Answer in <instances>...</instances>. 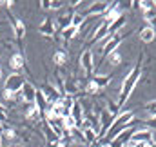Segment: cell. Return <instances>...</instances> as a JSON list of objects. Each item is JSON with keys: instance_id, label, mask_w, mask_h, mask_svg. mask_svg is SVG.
<instances>
[{"instance_id": "7", "label": "cell", "mask_w": 156, "mask_h": 147, "mask_svg": "<svg viewBox=\"0 0 156 147\" xmlns=\"http://www.w3.org/2000/svg\"><path fill=\"white\" fill-rule=\"evenodd\" d=\"M40 91L44 93V96H45V100H47L49 104H56V102H60V100H62V95H60V91H58L56 87L49 85V84H44Z\"/></svg>"}, {"instance_id": "29", "label": "cell", "mask_w": 156, "mask_h": 147, "mask_svg": "<svg viewBox=\"0 0 156 147\" xmlns=\"http://www.w3.org/2000/svg\"><path fill=\"white\" fill-rule=\"evenodd\" d=\"M144 18H145V22L154 20V18H156V4H154V2L151 4V7H147V9L144 11Z\"/></svg>"}, {"instance_id": "21", "label": "cell", "mask_w": 156, "mask_h": 147, "mask_svg": "<svg viewBox=\"0 0 156 147\" xmlns=\"http://www.w3.org/2000/svg\"><path fill=\"white\" fill-rule=\"evenodd\" d=\"M42 133H44V136H45V140H47V144H55V142H58L60 140V136H56L55 133H53V129L42 120Z\"/></svg>"}, {"instance_id": "1", "label": "cell", "mask_w": 156, "mask_h": 147, "mask_svg": "<svg viewBox=\"0 0 156 147\" xmlns=\"http://www.w3.org/2000/svg\"><path fill=\"white\" fill-rule=\"evenodd\" d=\"M140 74H142V60H138L136 62V66L129 71V74L123 78V84H122V91H120V98H118V107H122L127 100H129V96L133 95V91H134V87H136V84H138V80H140Z\"/></svg>"}, {"instance_id": "32", "label": "cell", "mask_w": 156, "mask_h": 147, "mask_svg": "<svg viewBox=\"0 0 156 147\" xmlns=\"http://www.w3.org/2000/svg\"><path fill=\"white\" fill-rule=\"evenodd\" d=\"M0 138L15 140V138H16V133H15V129H5V127H4V131H2V134H0Z\"/></svg>"}, {"instance_id": "37", "label": "cell", "mask_w": 156, "mask_h": 147, "mask_svg": "<svg viewBox=\"0 0 156 147\" xmlns=\"http://www.w3.org/2000/svg\"><path fill=\"white\" fill-rule=\"evenodd\" d=\"M2 131H4V125H2V124H0V134H2Z\"/></svg>"}, {"instance_id": "38", "label": "cell", "mask_w": 156, "mask_h": 147, "mask_svg": "<svg viewBox=\"0 0 156 147\" xmlns=\"http://www.w3.org/2000/svg\"><path fill=\"white\" fill-rule=\"evenodd\" d=\"M9 147H24V145H9Z\"/></svg>"}, {"instance_id": "28", "label": "cell", "mask_w": 156, "mask_h": 147, "mask_svg": "<svg viewBox=\"0 0 156 147\" xmlns=\"http://www.w3.org/2000/svg\"><path fill=\"white\" fill-rule=\"evenodd\" d=\"M145 113L151 120H156V100H149L145 104Z\"/></svg>"}, {"instance_id": "9", "label": "cell", "mask_w": 156, "mask_h": 147, "mask_svg": "<svg viewBox=\"0 0 156 147\" xmlns=\"http://www.w3.org/2000/svg\"><path fill=\"white\" fill-rule=\"evenodd\" d=\"M107 7H109L107 2H93L82 15H83V16H98V15H104Z\"/></svg>"}, {"instance_id": "18", "label": "cell", "mask_w": 156, "mask_h": 147, "mask_svg": "<svg viewBox=\"0 0 156 147\" xmlns=\"http://www.w3.org/2000/svg\"><path fill=\"white\" fill-rule=\"evenodd\" d=\"M73 13H75V11H71V9H69L67 13H62V15H60V16L55 20V22L58 24V27H60V29H66V27H69V26H71V20H73Z\"/></svg>"}, {"instance_id": "20", "label": "cell", "mask_w": 156, "mask_h": 147, "mask_svg": "<svg viewBox=\"0 0 156 147\" xmlns=\"http://www.w3.org/2000/svg\"><path fill=\"white\" fill-rule=\"evenodd\" d=\"M154 38H156V31L153 27H149V26L142 27V31H140V40H142L144 44H151V42H154Z\"/></svg>"}, {"instance_id": "39", "label": "cell", "mask_w": 156, "mask_h": 147, "mask_svg": "<svg viewBox=\"0 0 156 147\" xmlns=\"http://www.w3.org/2000/svg\"><path fill=\"white\" fill-rule=\"evenodd\" d=\"M0 78H2V69H0Z\"/></svg>"}, {"instance_id": "16", "label": "cell", "mask_w": 156, "mask_h": 147, "mask_svg": "<svg viewBox=\"0 0 156 147\" xmlns=\"http://www.w3.org/2000/svg\"><path fill=\"white\" fill-rule=\"evenodd\" d=\"M82 136H83V144L89 147V145H94V144H98V133L93 129V127H89V129H83L82 131Z\"/></svg>"}, {"instance_id": "14", "label": "cell", "mask_w": 156, "mask_h": 147, "mask_svg": "<svg viewBox=\"0 0 156 147\" xmlns=\"http://www.w3.org/2000/svg\"><path fill=\"white\" fill-rule=\"evenodd\" d=\"M9 67H11L13 71L24 69V67H26V56H24V53H15V55H11V58H9Z\"/></svg>"}, {"instance_id": "26", "label": "cell", "mask_w": 156, "mask_h": 147, "mask_svg": "<svg viewBox=\"0 0 156 147\" xmlns=\"http://www.w3.org/2000/svg\"><path fill=\"white\" fill-rule=\"evenodd\" d=\"M71 26L76 27V29H82V26H85V16L82 13H73V20H71Z\"/></svg>"}, {"instance_id": "22", "label": "cell", "mask_w": 156, "mask_h": 147, "mask_svg": "<svg viewBox=\"0 0 156 147\" xmlns=\"http://www.w3.org/2000/svg\"><path fill=\"white\" fill-rule=\"evenodd\" d=\"M71 118L76 122V127L82 124V120H83V107H82L80 102H75V106H73V109H71Z\"/></svg>"}, {"instance_id": "31", "label": "cell", "mask_w": 156, "mask_h": 147, "mask_svg": "<svg viewBox=\"0 0 156 147\" xmlns=\"http://www.w3.org/2000/svg\"><path fill=\"white\" fill-rule=\"evenodd\" d=\"M100 89H98V85L93 82V80H87V85H85V93H89V95H96Z\"/></svg>"}, {"instance_id": "17", "label": "cell", "mask_w": 156, "mask_h": 147, "mask_svg": "<svg viewBox=\"0 0 156 147\" xmlns=\"http://www.w3.org/2000/svg\"><path fill=\"white\" fill-rule=\"evenodd\" d=\"M125 24H127V16L122 13V15L118 16V18L115 20V22H113V24H109V37H113V35H118V33H120V29H122Z\"/></svg>"}, {"instance_id": "40", "label": "cell", "mask_w": 156, "mask_h": 147, "mask_svg": "<svg viewBox=\"0 0 156 147\" xmlns=\"http://www.w3.org/2000/svg\"><path fill=\"white\" fill-rule=\"evenodd\" d=\"M0 147H2V138H0Z\"/></svg>"}, {"instance_id": "15", "label": "cell", "mask_w": 156, "mask_h": 147, "mask_svg": "<svg viewBox=\"0 0 156 147\" xmlns=\"http://www.w3.org/2000/svg\"><path fill=\"white\" fill-rule=\"evenodd\" d=\"M35 106H37V109H38L40 116H42V120H44V114H45V111L49 107V102L45 100V96H44V93L37 89V96H35Z\"/></svg>"}, {"instance_id": "13", "label": "cell", "mask_w": 156, "mask_h": 147, "mask_svg": "<svg viewBox=\"0 0 156 147\" xmlns=\"http://www.w3.org/2000/svg\"><path fill=\"white\" fill-rule=\"evenodd\" d=\"M38 33L40 35H44V37H55V33H56V29H55V22H53V18H45L42 24L38 26Z\"/></svg>"}, {"instance_id": "24", "label": "cell", "mask_w": 156, "mask_h": 147, "mask_svg": "<svg viewBox=\"0 0 156 147\" xmlns=\"http://www.w3.org/2000/svg\"><path fill=\"white\" fill-rule=\"evenodd\" d=\"M67 60H69V56H67V53H66V51H56V53L53 55V64H55V66H58V67L66 66V64H67Z\"/></svg>"}, {"instance_id": "3", "label": "cell", "mask_w": 156, "mask_h": 147, "mask_svg": "<svg viewBox=\"0 0 156 147\" xmlns=\"http://www.w3.org/2000/svg\"><path fill=\"white\" fill-rule=\"evenodd\" d=\"M80 67H82V71L85 74V78L91 80V76L94 73V55H93V51L85 49V51L80 55Z\"/></svg>"}, {"instance_id": "12", "label": "cell", "mask_w": 156, "mask_h": 147, "mask_svg": "<svg viewBox=\"0 0 156 147\" xmlns=\"http://www.w3.org/2000/svg\"><path fill=\"white\" fill-rule=\"evenodd\" d=\"M120 15H122V11L118 9V2H113V4H109V7H107L105 13H104V20H105L107 24H113Z\"/></svg>"}, {"instance_id": "6", "label": "cell", "mask_w": 156, "mask_h": 147, "mask_svg": "<svg viewBox=\"0 0 156 147\" xmlns=\"http://www.w3.org/2000/svg\"><path fill=\"white\" fill-rule=\"evenodd\" d=\"M122 42H123V37H122L120 33H118V35H113V37H107L105 44H104V47H102V56L107 58L111 53L118 51V47H120Z\"/></svg>"}, {"instance_id": "30", "label": "cell", "mask_w": 156, "mask_h": 147, "mask_svg": "<svg viewBox=\"0 0 156 147\" xmlns=\"http://www.w3.org/2000/svg\"><path fill=\"white\" fill-rule=\"evenodd\" d=\"M107 62H109L111 66H120V64H122V53H120V51L111 53V55L107 56Z\"/></svg>"}, {"instance_id": "36", "label": "cell", "mask_w": 156, "mask_h": 147, "mask_svg": "<svg viewBox=\"0 0 156 147\" xmlns=\"http://www.w3.org/2000/svg\"><path fill=\"white\" fill-rule=\"evenodd\" d=\"M62 5H66V2H51V9H60Z\"/></svg>"}, {"instance_id": "19", "label": "cell", "mask_w": 156, "mask_h": 147, "mask_svg": "<svg viewBox=\"0 0 156 147\" xmlns=\"http://www.w3.org/2000/svg\"><path fill=\"white\" fill-rule=\"evenodd\" d=\"M24 116L27 120H40L42 118L35 104H24Z\"/></svg>"}, {"instance_id": "11", "label": "cell", "mask_w": 156, "mask_h": 147, "mask_svg": "<svg viewBox=\"0 0 156 147\" xmlns=\"http://www.w3.org/2000/svg\"><path fill=\"white\" fill-rule=\"evenodd\" d=\"M107 37H109V24H107L105 20H102V22L96 26L91 42H98V40H104V38H107Z\"/></svg>"}, {"instance_id": "2", "label": "cell", "mask_w": 156, "mask_h": 147, "mask_svg": "<svg viewBox=\"0 0 156 147\" xmlns=\"http://www.w3.org/2000/svg\"><path fill=\"white\" fill-rule=\"evenodd\" d=\"M26 82H27V78H26L24 74L13 73L5 78V87H4V89H5V91H11V93H15V95H18V93L22 91V87H24Z\"/></svg>"}, {"instance_id": "35", "label": "cell", "mask_w": 156, "mask_h": 147, "mask_svg": "<svg viewBox=\"0 0 156 147\" xmlns=\"http://www.w3.org/2000/svg\"><path fill=\"white\" fill-rule=\"evenodd\" d=\"M38 5H42V9H51V0H40Z\"/></svg>"}, {"instance_id": "8", "label": "cell", "mask_w": 156, "mask_h": 147, "mask_svg": "<svg viewBox=\"0 0 156 147\" xmlns=\"http://www.w3.org/2000/svg\"><path fill=\"white\" fill-rule=\"evenodd\" d=\"M13 31H15V38L18 42V47L24 49V38H26V24H24V20L15 18L13 20Z\"/></svg>"}, {"instance_id": "27", "label": "cell", "mask_w": 156, "mask_h": 147, "mask_svg": "<svg viewBox=\"0 0 156 147\" xmlns=\"http://www.w3.org/2000/svg\"><path fill=\"white\" fill-rule=\"evenodd\" d=\"M76 33H78V29L76 27H73V26H69V27H66V29H62V40L64 42H67V40H71V38H75L76 37Z\"/></svg>"}, {"instance_id": "34", "label": "cell", "mask_w": 156, "mask_h": 147, "mask_svg": "<svg viewBox=\"0 0 156 147\" xmlns=\"http://www.w3.org/2000/svg\"><path fill=\"white\" fill-rule=\"evenodd\" d=\"M9 120V114H7V109L0 104V124H5Z\"/></svg>"}, {"instance_id": "10", "label": "cell", "mask_w": 156, "mask_h": 147, "mask_svg": "<svg viewBox=\"0 0 156 147\" xmlns=\"http://www.w3.org/2000/svg\"><path fill=\"white\" fill-rule=\"evenodd\" d=\"M131 140L136 144H149L153 140V131L151 129H136Z\"/></svg>"}, {"instance_id": "23", "label": "cell", "mask_w": 156, "mask_h": 147, "mask_svg": "<svg viewBox=\"0 0 156 147\" xmlns=\"http://www.w3.org/2000/svg\"><path fill=\"white\" fill-rule=\"evenodd\" d=\"M96 85H98V89H102V87H107L109 84H111V74H94L93 78H91Z\"/></svg>"}, {"instance_id": "25", "label": "cell", "mask_w": 156, "mask_h": 147, "mask_svg": "<svg viewBox=\"0 0 156 147\" xmlns=\"http://www.w3.org/2000/svg\"><path fill=\"white\" fill-rule=\"evenodd\" d=\"M76 93H78V85L75 84V80H67L64 84V96H73L75 98Z\"/></svg>"}, {"instance_id": "5", "label": "cell", "mask_w": 156, "mask_h": 147, "mask_svg": "<svg viewBox=\"0 0 156 147\" xmlns=\"http://www.w3.org/2000/svg\"><path fill=\"white\" fill-rule=\"evenodd\" d=\"M35 96H37V87L31 84V82H26L22 91L18 93L16 100L22 102V104H35Z\"/></svg>"}, {"instance_id": "33", "label": "cell", "mask_w": 156, "mask_h": 147, "mask_svg": "<svg viewBox=\"0 0 156 147\" xmlns=\"http://www.w3.org/2000/svg\"><path fill=\"white\" fill-rule=\"evenodd\" d=\"M2 96H4V100H7V102H16V96H18V95H15V93H11V91H5V89H4Z\"/></svg>"}, {"instance_id": "4", "label": "cell", "mask_w": 156, "mask_h": 147, "mask_svg": "<svg viewBox=\"0 0 156 147\" xmlns=\"http://www.w3.org/2000/svg\"><path fill=\"white\" fill-rule=\"evenodd\" d=\"M100 133H98V140L100 138H105V134L109 133V129L113 127V122H115V116L109 113L107 109H100Z\"/></svg>"}]
</instances>
